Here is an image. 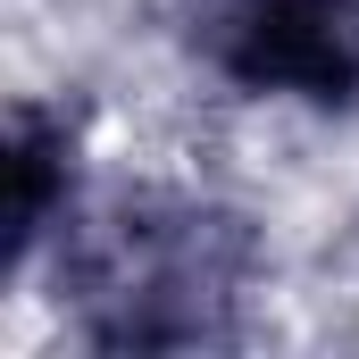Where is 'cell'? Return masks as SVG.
Masks as SVG:
<instances>
[{
    "instance_id": "obj_2",
    "label": "cell",
    "mask_w": 359,
    "mask_h": 359,
    "mask_svg": "<svg viewBox=\"0 0 359 359\" xmlns=\"http://www.w3.org/2000/svg\"><path fill=\"white\" fill-rule=\"evenodd\" d=\"M192 50L243 100L351 109L359 100V0H201Z\"/></svg>"
},
{
    "instance_id": "obj_1",
    "label": "cell",
    "mask_w": 359,
    "mask_h": 359,
    "mask_svg": "<svg viewBox=\"0 0 359 359\" xmlns=\"http://www.w3.org/2000/svg\"><path fill=\"white\" fill-rule=\"evenodd\" d=\"M59 276L92 343L176 351L234 334V309L251 301V243L209 201L151 192L117 209H76V226L59 234Z\"/></svg>"
}]
</instances>
